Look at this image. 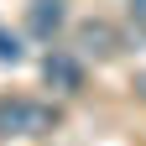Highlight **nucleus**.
<instances>
[{
  "label": "nucleus",
  "instance_id": "3",
  "mask_svg": "<svg viewBox=\"0 0 146 146\" xmlns=\"http://www.w3.org/2000/svg\"><path fill=\"white\" fill-rule=\"evenodd\" d=\"M63 21H68L63 0H31V11H26V31L36 42H52V36L63 31Z\"/></svg>",
  "mask_w": 146,
  "mask_h": 146
},
{
  "label": "nucleus",
  "instance_id": "1",
  "mask_svg": "<svg viewBox=\"0 0 146 146\" xmlns=\"http://www.w3.org/2000/svg\"><path fill=\"white\" fill-rule=\"evenodd\" d=\"M52 125H58V115H52L47 104L21 99V94L0 99V136H47Z\"/></svg>",
  "mask_w": 146,
  "mask_h": 146
},
{
  "label": "nucleus",
  "instance_id": "5",
  "mask_svg": "<svg viewBox=\"0 0 146 146\" xmlns=\"http://www.w3.org/2000/svg\"><path fill=\"white\" fill-rule=\"evenodd\" d=\"M0 63H21V42L11 31H0Z\"/></svg>",
  "mask_w": 146,
  "mask_h": 146
},
{
  "label": "nucleus",
  "instance_id": "7",
  "mask_svg": "<svg viewBox=\"0 0 146 146\" xmlns=\"http://www.w3.org/2000/svg\"><path fill=\"white\" fill-rule=\"evenodd\" d=\"M141 94H146V78H141Z\"/></svg>",
  "mask_w": 146,
  "mask_h": 146
},
{
  "label": "nucleus",
  "instance_id": "6",
  "mask_svg": "<svg viewBox=\"0 0 146 146\" xmlns=\"http://www.w3.org/2000/svg\"><path fill=\"white\" fill-rule=\"evenodd\" d=\"M131 16H136L141 26H146V0H131Z\"/></svg>",
  "mask_w": 146,
  "mask_h": 146
},
{
  "label": "nucleus",
  "instance_id": "2",
  "mask_svg": "<svg viewBox=\"0 0 146 146\" xmlns=\"http://www.w3.org/2000/svg\"><path fill=\"white\" fill-rule=\"evenodd\" d=\"M42 73H47V84H52V89H63V94L84 89V63L73 58V52H63V47H52L47 58H42Z\"/></svg>",
  "mask_w": 146,
  "mask_h": 146
},
{
  "label": "nucleus",
  "instance_id": "4",
  "mask_svg": "<svg viewBox=\"0 0 146 146\" xmlns=\"http://www.w3.org/2000/svg\"><path fill=\"white\" fill-rule=\"evenodd\" d=\"M84 47H94V52H110V26H84Z\"/></svg>",
  "mask_w": 146,
  "mask_h": 146
}]
</instances>
